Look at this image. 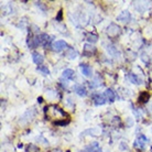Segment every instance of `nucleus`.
<instances>
[{"label": "nucleus", "mask_w": 152, "mask_h": 152, "mask_svg": "<svg viewBox=\"0 0 152 152\" xmlns=\"http://www.w3.org/2000/svg\"><path fill=\"white\" fill-rule=\"evenodd\" d=\"M32 60H33V62H34L35 64L40 65V64H42V63H43L44 58L41 55V54H39V53L34 52V53H32Z\"/></svg>", "instance_id": "f8f14e48"}, {"label": "nucleus", "mask_w": 152, "mask_h": 152, "mask_svg": "<svg viewBox=\"0 0 152 152\" xmlns=\"http://www.w3.org/2000/svg\"><path fill=\"white\" fill-rule=\"evenodd\" d=\"M93 100H94V104L96 106H100V105H104L107 99H106L105 95L95 94L94 96H93Z\"/></svg>", "instance_id": "20e7f679"}, {"label": "nucleus", "mask_w": 152, "mask_h": 152, "mask_svg": "<svg viewBox=\"0 0 152 152\" xmlns=\"http://www.w3.org/2000/svg\"><path fill=\"white\" fill-rule=\"evenodd\" d=\"M119 32H120V28L117 25L116 23H110L108 25V28H107V34L109 36H111V37H115L119 34Z\"/></svg>", "instance_id": "f03ea898"}, {"label": "nucleus", "mask_w": 152, "mask_h": 152, "mask_svg": "<svg viewBox=\"0 0 152 152\" xmlns=\"http://www.w3.org/2000/svg\"><path fill=\"white\" fill-rule=\"evenodd\" d=\"M107 50H108V52L112 55V56H116L117 55V50L114 48V46H111V45H109L108 48H107Z\"/></svg>", "instance_id": "a211bd4d"}, {"label": "nucleus", "mask_w": 152, "mask_h": 152, "mask_svg": "<svg viewBox=\"0 0 152 152\" xmlns=\"http://www.w3.org/2000/svg\"><path fill=\"white\" fill-rule=\"evenodd\" d=\"M105 97H106V99L109 101H115L116 99L117 95L116 93L112 90V89H110V88H107L106 89V92H105Z\"/></svg>", "instance_id": "9d476101"}, {"label": "nucleus", "mask_w": 152, "mask_h": 152, "mask_svg": "<svg viewBox=\"0 0 152 152\" xmlns=\"http://www.w3.org/2000/svg\"><path fill=\"white\" fill-rule=\"evenodd\" d=\"M62 17H63V11H62V10H60V11H58V17H56V20H58V21H62V19H63Z\"/></svg>", "instance_id": "aec40b11"}, {"label": "nucleus", "mask_w": 152, "mask_h": 152, "mask_svg": "<svg viewBox=\"0 0 152 152\" xmlns=\"http://www.w3.org/2000/svg\"><path fill=\"white\" fill-rule=\"evenodd\" d=\"M147 142H148V139H147L143 135H140V136L136 139V141H135V147H136V148H139V149H145Z\"/></svg>", "instance_id": "7ed1b4c3"}, {"label": "nucleus", "mask_w": 152, "mask_h": 152, "mask_svg": "<svg viewBox=\"0 0 152 152\" xmlns=\"http://www.w3.org/2000/svg\"><path fill=\"white\" fill-rule=\"evenodd\" d=\"M74 92L77 95H80V96H86L87 95L86 88L83 86V85H80V84H76L74 86Z\"/></svg>", "instance_id": "1a4fd4ad"}, {"label": "nucleus", "mask_w": 152, "mask_h": 152, "mask_svg": "<svg viewBox=\"0 0 152 152\" xmlns=\"http://www.w3.org/2000/svg\"><path fill=\"white\" fill-rule=\"evenodd\" d=\"M82 152H101V148L98 145L97 142H93L85 148V150Z\"/></svg>", "instance_id": "423d86ee"}, {"label": "nucleus", "mask_w": 152, "mask_h": 152, "mask_svg": "<svg viewBox=\"0 0 152 152\" xmlns=\"http://www.w3.org/2000/svg\"><path fill=\"white\" fill-rule=\"evenodd\" d=\"M80 72L83 73V75H84V76L89 77V76H92V75H93L92 67H90L89 65H87V64H80Z\"/></svg>", "instance_id": "39448f33"}, {"label": "nucleus", "mask_w": 152, "mask_h": 152, "mask_svg": "<svg viewBox=\"0 0 152 152\" xmlns=\"http://www.w3.org/2000/svg\"><path fill=\"white\" fill-rule=\"evenodd\" d=\"M131 19V15L129 11H123L120 15L117 17V20L121 22H129Z\"/></svg>", "instance_id": "0eeeda50"}, {"label": "nucleus", "mask_w": 152, "mask_h": 152, "mask_svg": "<svg viewBox=\"0 0 152 152\" xmlns=\"http://www.w3.org/2000/svg\"><path fill=\"white\" fill-rule=\"evenodd\" d=\"M68 123H70V120H67V121L62 120V121H55V125H56V126H66Z\"/></svg>", "instance_id": "6ab92c4d"}, {"label": "nucleus", "mask_w": 152, "mask_h": 152, "mask_svg": "<svg viewBox=\"0 0 152 152\" xmlns=\"http://www.w3.org/2000/svg\"><path fill=\"white\" fill-rule=\"evenodd\" d=\"M65 55L70 60H75V58L78 56V52L75 50L74 48H68L65 52Z\"/></svg>", "instance_id": "6e6552de"}, {"label": "nucleus", "mask_w": 152, "mask_h": 152, "mask_svg": "<svg viewBox=\"0 0 152 152\" xmlns=\"http://www.w3.org/2000/svg\"><path fill=\"white\" fill-rule=\"evenodd\" d=\"M51 152H62L61 150H53V151H51Z\"/></svg>", "instance_id": "4be33fe9"}, {"label": "nucleus", "mask_w": 152, "mask_h": 152, "mask_svg": "<svg viewBox=\"0 0 152 152\" xmlns=\"http://www.w3.org/2000/svg\"><path fill=\"white\" fill-rule=\"evenodd\" d=\"M128 78H129V80H130L131 83H133V84H141V80L138 77L136 74H133V73H129L128 74Z\"/></svg>", "instance_id": "2eb2a0df"}, {"label": "nucleus", "mask_w": 152, "mask_h": 152, "mask_svg": "<svg viewBox=\"0 0 152 152\" xmlns=\"http://www.w3.org/2000/svg\"><path fill=\"white\" fill-rule=\"evenodd\" d=\"M37 71H40V72L42 73L43 75H49V74H50V71H49L48 66H45V65L37 66Z\"/></svg>", "instance_id": "f3484780"}, {"label": "nucleus", "mask_w": 152, "mask_h": 152, "mask_svg": "<svg viewBox=\"0 0 152 152\" xmlns=\"http://www.w3.org/2000/svg\"><path fill=\"white\" fill-rule=\"evenodd\" d=\"M96 48L93 46L92 44H85L84 45V54L85 55H92L93 53H95Z\"/></svg>", "instance_id": "ddd939ff"}, {"label": "nucleus", "mask_w": 152, "mask_h": 152, "mask_svg": "<svg viewBox=\"0 0 152 152\" xmlns=\"http://www.w3.org/2000/svg\"><path fill=\"white\" fill-rule=\"evenodd\" d=\"M37 100H39V102H42V97H39V98H37Z\"/></svg>", "instance_id": "412c9836"}, {"label": "nucleus", "mask_w": 152, "mask_h": 152, "mask_svg": "<svg viewBox=\"0 0 152 152\" xmlns=\"http://www.w3.org/2000/svg\"><path fill=\"white\" fill-rule=\"evenodd\" d=\"M86 39H87V41L88 42H90V43H95V42H97L98 41V35L97 34H87V36H86Z\"/></svg>", "instance_id": "dca6fc26"}, {"label": "nucleus", "mask_w": 152, "mask_h": 152, "mask_svg": "<svg viewBox=\"0 0 152 152\" xmlns=\"http://www.w3.org/2000/svg\"><path fill=\"white\" fill-rule=\"evenodd\" d=\"M74 76H75V73H74V71L71 70V68H67V70H65V71L63 72V78H65V80H71L74 78Z\"/></svg>", "instance_id": "4468645a"}, {"label": "nucleus", "mask_w": 152, "mask_h": 152, "mask_svg": "<svg viewBox=\"0 0 152 152\" xmlns=\"http://www.w3.org/2000/svg\"><path fill=\"white\" fill-rule=\"evenodd\" d=\"M51 48H52V50L55 51V52H61V51L63 50H67L68 49V45H67V43H66L65 41L58 40V41L53 42L52 45H51Z\"/></svg>", "instance_id": "f257e3e1"}, {"label": "nucleus", "mask_w": 152, "mask_h": 152, "mask_svg": "<svg viewBox=\"0 0 152 152\" xmlns=\"http://www.w3.org/2000/svg\"><path fill=\"white\" fill-rule=\"evenodd\" d=\"M150 97H151V95L149 94L148 92H141L140 95H139V97H138V101L139 102H142V104H145V102H148V100L150 99Z\"/></svg>", "instance_id": "9b49d317"}]
</instances>
